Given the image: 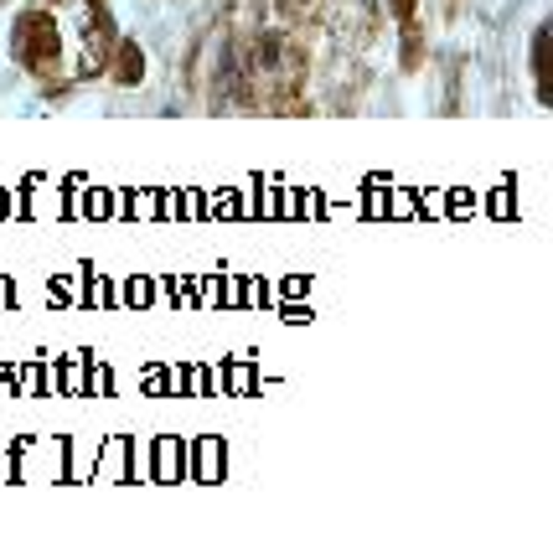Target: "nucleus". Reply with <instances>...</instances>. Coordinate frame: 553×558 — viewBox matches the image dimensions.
I'll return each mask as SVG.
<instances>
[]
</instances>
